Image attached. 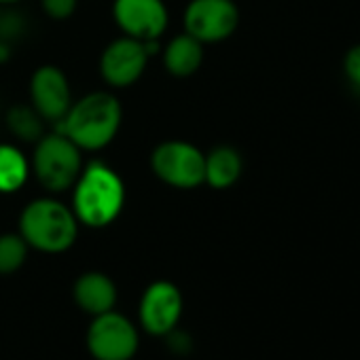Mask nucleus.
I'll list each match as a JSON object with an SVG mask.
<instances>
[{"mask_svg":"<svg viewBox=\"0 0 360 360\" xmlns=\"http://www.w3.org/2000/svg\"><path fill=\"white\" fill-rule=\"evenodd\" d=\"M125 206V183L115 167L94 159L83 165L72 185V212L79 225L104 229L112 225Z\"/></svg>","mask_w":360,"mask_h":360,"instance_id":"1","label":"nucleus"},{"mask_svg":"<svg viewBox=\"0 0 360 360\" xmlns=\"http://www.w3.org/2000/svg\"><path fill=\"white\" fill-rule=\"evenodd\" d=\"M123 108L110 91H91L72 102L56 129L66 134L81 150H102L119 134Z\"/></svg>","mask_w":360,"mask_h":360,"instance_id":"2","label":"nucleus"},{"mask_svg":"<svg viewBox=\"0 0 360 360\" xmlns=\"http://www.w3.org/2000/svg\"><path fill=\"white\" fill-rule=\"evenodd\" d=\"M18 225V233L26 240V244L45 255L66 252L79 236V221L72 208L51 195L28 202Z\"/></svg>","mask_w":360,"mask_h":360,"instance_id":"3","label":"nucleus"},{"mask_svg":"<svg viewBox=\"0 0 360 360\" xmlns=\"http://www.w3.org/2000/svg\"><path fill=\"white\" fill-rule=\"evenodd\" d=\"M83 165V150L58 129L43 134L34 142L30 169L37 176L39 185L53 195L72 189Z\"/></svg>","mask_w":360,"mask_h":360,"instance_id":"4","label":"nucleus"},{"mask_svg":"<svg viewBox=\"0 0 360 360\" xmlns=\"http://www.w3.org/2000/svg\"><path fill=\"white\" fill-rule=\"evenodd\" d=\"M150 169L172 189H198L204 185L206 153L187 140H165L153 148Z\"/></svg>","mask_w":360,"mask_h":360,"instance_id":"5","label":"nucleus"},{"mask_svg":"<svg viewBox=\"0 0 360 360\" xmlns=\"http://www.w3.org/2000/svg\"><path fill=\"white\" fill-rule=\"evenodd\" d=\"M153 51H159V41L119 37L100 56V77L115 89L129 87L144 75Z\"/></svg>","mask_w":360,"mask_h":360,"instance_id":"6","label":"nucleus"},{"mask_svg":"<svg viewBox=\"0 0 360 360\" xmlns=\"http://www.w3.org/2000/svg\"><path fill=\"white\" fill-rule=\"evenodd\" d=\"M138 345V328L115 309L94 316L87 328V349L96 360H131Z\"/></svg>","mask_w":360,"mask_h":360,"instance_id":"7","label":"nucleus"},{"mask_svg":"<svg viewBox=\"0 0 360 360\" xmlns=\"http://www.w3.org/2000/svg\"><path fill=\"white\" fill-rule=\"evenodd\" d=\"M185 32L204 45L227 41L240 26V9L233 0H191L183 13Z\"/></svg>","mask_w":360,"mask_h":360,"instance_id":"8","label":"nucleus"},{"mask_svg":"<svg viewBox=\"0 0 360 360\" xmlns=\"http://www.w3.org/2000/svg\"><path fill=\"white\" fill-rule=\"evenodd\" d=\"M140 324L148 335L165 337L176 330L183 316V292L169 280H157L146 286L140 299Z\"/></svg>","mask_w":360,"mask_h":360,"instance_id":"9","label":"nucleus"},{"mask_svg":"<svg viewBox=\"0 0 360 360\" xmlns=\"http://www.w3.org/2000/svg\"><path fill=\"white\" fill-rule=\"evenodd\" d=\"M112 20L123 37L138 41H159L169 24L163 0H115Z\"/></svg>","mask_w":360,"mask_h":360,"instance_id":"10","label":"nucleus"},{"mask_svg":"<svg viewBox=\"0 0 360 360\" xmlns=\"http://www.w3.org/2000/svg\"><path fill=\"white\" fill-rule=\"evenodd\" d=\"M28 91H30V106L49 123H60L72 104L70 81L66 72L53 64L39 66L32 72Z\"/></svg>","mask_w":360,"mask_h":360,"instance_id":"11","label":"nucleus"},{"mask_svg":"<svg viewBox=\"0 0 360 360\" xmlns=\"http://www.w3.org/2000/svg\"><path fill=\"white\" fill-rule=\"evenodd\" d=\"M72 295L77 305L91 318L112 311L117 303V286L102 271H85L83 276H79Z\"/></svg>","mask_w":360,"mask_h":360,"instance_id":"12","label":"nucleus"},{"mask_svg":"<svg viewBox=\"0 0 360 360\" xmlns=\"http://www.w3.org/2000/svg\"><path fill=\"white\" fill-rule=\"evenodd\" d=\"M161 60H163V68L172 77L178 79L193 77L204 64V43H200L187 32L176 34L161 49Z\"/></svg>","mask_w":360,"mask_h":360,"instance_id":"13","label":"nucleus"},{"mask_svg":"<svg viewBox=\"0 0 360 360\" xmlns=\"http://www.w3.org/2000/svg\"><path fill=\"white\" fill-rule=\"evenodd\" d=\"M244 172V161L238 148L221 144L214 146L206 155V174H204V183L217 191L231 189L240 176Z\"/></svg>","mask_w":360,"mask_h":360,"instance_id":"14","label":"nucleus"},{"mask_svg":"<svg viewBox=\"0 0 360 360\" xmlns=\"http://www.w3.org/2000/svg\"><path fill=\"white\" fill-rule=\"evenodd\" d=\"M30 159L11 142H0V193H18L30 176Z\"/></svg>","mask_w":360,"mask_h":360,"instance_id":"15","label":"nucleus"},{"mask_svg":"<svg viewBox=\"0 0 360 360\" xmlns=\"http://www.w3.org/2000/svg\"><path fill=\"white\" fill-rule=\"evenodd\" d=\"M7 125L9 131L24 142H37L45 134V119L30 104H18L9 108Z\"/></svg>","mask_w":360,"mask_h":360,"instance_id":"16","label":"nucleus"},{"mask_svg":"<svg viewBox=\"0 0 360 360\" xmlns=\"http://www.w3.org/2000/svg\"><path fill=\"white\" fill-rule=\"evenodd\" d=\"M30 246L20 233H0V276L20 271L28 259Z\"/></svg>","mask_w":360,"mask_h":360,"instance_id":"17","label":"nucleus"},{"mask_svg":"<svg viewBox=\"0 0 360 360\" xmlns=\"http://www.w3.org/2000/svg\"><path fill=\"white\" fill-rule=\"evenodd\" d=\"M41 5H43V11L49 20L64 22V20H70L75 15L79 0H41Z\"/></svg>","mask_w":360,"mask_h":360,"instance_id":"18","label":"nucleus"},{"mask_svg":"<svg viewBox=\"0 0 360 360\" xmlns=\"http://www.w3.org/2000/svg\"><path fill=\"white\" fill-rule=\"evenodd\" d=\"M343 75L356 89H360V43L347 49L343 58Z\"/></svg>","mask_w":360,"mask_h":360,"instance_id":"19","label":"nucleus"},{"mask_svg":"<svg viewBox=\"0 0 360 360\" xmlns=\"http://www.w3.org/2000/svg\"><path fill=\"white\" fill-rule=\"evenodd\" d=\"M20 0H0V5H15Z\"/></svg>","mask_w":360,"mask_h":360,"instance_id":"20","label":"nucleus"}]
</instances>
